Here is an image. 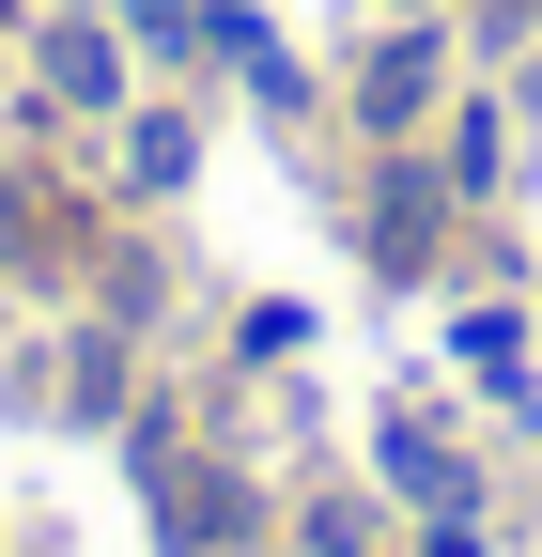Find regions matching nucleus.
<instances>
[{
  "label": "nucleus",
  "instance_id": "obj_3",
  "mask_svg": "<svg viewBox=\"0 0 542 557\" xmlns=\"http://www.w3.org/2000/svg\"><path fill=\"white\" fill-rule=\"evenodd\" d=\"M481 16H496V32H512V16H527V0H481Z\"/></svg>",
  "mask_w": 542,
  "mask_h": 557
},
{
  "label": "nucleus",
  "instance_id": "obj_1",
  "mask_svg": "<svg viewBox=\"0 0 542 557\" xmlns=\"http://www.w3.org/2000/svg\"><path fill=\"white\" fill-rule=\"evenodd\" d=\"M419 94H434V47H372L357 62V109L372 124H419Z\"/></svg>",
  "mask_w": 542,
  "mask_h": 557
},
{
  "label": "nucleus",
  "instance_id": "obj_2",
  "mask_svg": "<svg viewBox=\"0 0 542 557\" xmlns=\"http://www.w3.org/2000/svg\"><path fill=\"white\" fill-rule=\"evenodd\" d=\"M372 248H387V263H419V248H434V186H419V171H387V201H372Z\"/></svg>",
  "mask_w": 542,
  "mask_h": 557
}]
</instances>
